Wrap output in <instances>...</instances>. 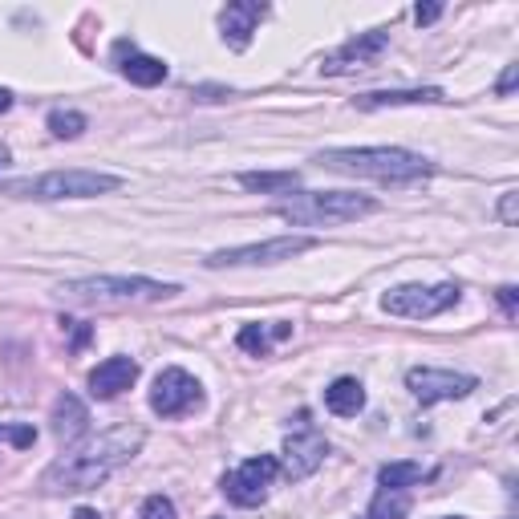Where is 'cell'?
<instances>
[{
	"label": "cell",
	"mask_w": 519,
	"mask_h": 519,
	"mask_svg": "<svg viewBox=\"0 0 519 519\" xmlns=\"http://www.w3.org/2000/svg\"><path fill=\"white\" fill-rule=\"evenodd\" d=\"M146 442V430L142 426H114L98 438H86L82 447L65 451L45 475H41V487L49 495H78V491H94L102 487L118 467H126Z\"/></svg>",
	"instance_id": "6da1fadb"
},
{
	"label": "cell",
	"mask_w": 519,
	"mask_h": 519,
	"mask_svg": "<svg viewBox=\"0 0 519 519\" xmlns=\"http://www.w3.org/2000/svg\"><path fill=\"white\" fill-rule=\"evenodd\" d=\"M317 163L325 171L378 179V183H410V179H426L434 171L430 159L402 151V146H337V151H321Z\"/></svg>",
	"instance_id": "7a4b0ae2"
},
{
	"label": "cell",
	"mask_w": 519,
	"mask_h": 519,
	"mask_svg": "<svg viewBox=\"0 0 519 519\" xmlns=\"http://www.w3.org/2000/svg\"><path fill=\"white\" fill-rule=\"evenodd\" d=\"M183 288L151 276H86V280H65L57 288L61 301L69 305H90V309H130V305H159L171 301Z\"/></svg>",
	"instance_id": "3957f363"
},
{
	"label": "cell",
	"mask_w": 519,
	"mask_h": 519,
	"mask_svg": "<svg viewBox=\"0 0 519 519\" xmlns=\"http://www.w3.org/2000/svg\"><path fill=\"white\" fill-rule=\"evenodd\" d=\"M369 211H378V203L353 191H301L276 203V215L288 219L292 228H341Z\"/></svg>",
	"instance_id": "277c9868"
},
{
	"label": "cell",
	"mask_w": 519,
	"mask_h": 519,
	"mask_svg": "<svg viewBox=\"0 0 519 519\" xmlns=\"http://www.w3.org/2000/svg\"><path fill=\"white\" fill-rule=\"evenodd\" d=\"M118 187H122V179L106 175V171H49V175H33V179L0 183V195H13V199H94V195H110Z\"/></svg>",
	"instance_id": "5b68a950"
},
{
	"label": "cell",
	"mask_w": 519,
	"mask_h": 519,
	"mask_svg": "<svg viewBox=\"0 0 519 519\" xmlns=\"http://www.w3.org/2000/svg\"><path fill=\"white\" fill-rule=\"evenodd\" d=\"M459 284H398L382 296V309L390 317H410V321H426L447 313L451 305H459Z\"/></svg>",
	"instance_id": "8992f818"
},
{
	"label": "cell",
	"mask_w": 519,
	"mask_h": 519,
	"mask_svg": "<svg viewBox=\"0 0 519 519\" xmlns=\"http://www.w3.org/2000/svg\"><path fill=\"white\" fill-rule=\"evenodd\" d=\"M313 236H276L264 244H244V248H219L207 256V268H248V264H284L292 256L313 252Z\"/></svg>",
	"instance_id": "52a82bcc"
},
{
	"label": "cell",
	"mask_w": 519,
	"mask_h": 519,
	"mask_svg": "<svg viewBox=\"0 0 519 519\" xmlns=\"http://www.w3.org/2000/svg\"><path fill=\"white\" fill-rule=\"evenodd\" d=\"M406 390L422 402V406H434V402H455V398H467L479 390V378L471 374H455V369H430V365H418L406 374Z\"/></svg>",
	"instance_id": "ba28073f"
},
{
	"label": "cell",
	"mask_w": 519,
	"mask_h": 519,
	"mask_svg": "<svg viewBox=\"0 0 519 519\" xmlns=\"http://www.w3.org/2000/svg\"><path fill=\"white\" fill-rule=\"evenodd\" d=\"M199 406H203V386L187 374V369L171 365V369H163V374L155 378L151 410H155L159 418H183V414H191V410H199Z\"/></svg>",
	"instance_id": "9c48e42d"
},
{
	"label": "cell",
	"mask_w": 519,
	"mask_h": 519,
	"mask_svg": "<svg viewBox=\"0 0 519 519\" xmlns=\"http://www.w3.org/2000/svg\"><path fill=\"white\" fill-rule=\"evenodd\" d=\"M276 471H280V463H276L272 455L248 459V463H240V467L224 479V491H228L232 503H240V507H256V503L268 499V487H272Z\"/></svg>",
	"instance_id": "30bf717a"
},
{
	"label": "cell",
	"mask_w": 519,
	"mask_h": 519,
	"mask_svg": "<svg viewBox=\"0 0 519 519\" xmlns=\"http://www.w3.org/2000/svg\"><path fill=\"white\" fill-rule=\"evenodd\" d=\"M390 45V33L386 29H369V33H357L353 41H345L337 53H329L321 61V73H357V69H369Z\"/></svg>",
	"instance_id": "8fae6325"
},
{
	"label": "cell",
	"mask_w": 519,
	"mask_h": 519,
	"mask_svg": "<svg viewBox=\"0 0 519 519\" xmlns=\"http://www.w3.org/2000/svg\"><path fill=\"white\" fill-rule=\"evenodd\" d=\"M280 455H284V459H280L284 475H288L292 483H301V479H309V475L325 463L329 442H325V434H317V430H301V434L284 438V451H280Z\"/></svg>",
	"instance_id": "7c38bea8"
},
{
	"label": "cell",
	"mask_w": 519,
	"mask_h": 519,
	"mask_svg": "<svg viewBox=\"0 0 519 519\" xmlns=\"http://www.w3.org/2000/svg\"><path fill=\"white\" fill-rule=\"evenodd\" d=\"M268 17V5H256V0H232L228 9H219V29H224V41L240 53L252 45L256 25Z\"/></svg>",
	"instance_id": "4fadbf2b"
},
{
	"label": "cell",
	"mask_w": 519,
	"mask_h": 519,
	"mask_svg": "<svg viewBox=\"0 0 519 519\" xmlns=\"http://www.w3.org/2000/svg\"><path fill=\"white\" fill-rule=\"evenodd\" d=\"M138 382V361L134 357H106L98 369H90V394L98 402H110L118 394H126Z\"/></svg>",
	"instance_id": "5bb4252c"
},
{
	"label": "cell",
	"mask_w": 519,
	"mask_h": 519,
	"mask_svg": "<svg viewBox=\"0 0 519 519\" xmlns=\"http://www.w3.org/2000/svg\"><path fill=\"white\" fill-rule=\"evenodd\" d=\"M49 426H53V438L61 442V447H73V442L90 430V410L82 406V398L61 394L49 410Z\"/></svg>",
	"instance_id": "9a60e30c"
},
{
	"label": "cell",
	"mask_w": 519,
	"mask_h": 519,
	"mask_svg": "<svg viewBox=\"0 0 519 519\" xmlns=\"http://www.w3.org/2000/svg\"><path fill=\"white\" fill-rule=\"evenodd\" d=\"M447 102V94L434 90V86H422V90H374V94H361L353 98L357 110H390V106H438Z\"/></svg>",
	"instance_id": "2e32d148"
},
{
	"label": "cell",
	"mask_w": 519,
	"mask_h": 519,
	"mask_svg": "<svg viewBox=\"0 0 519 519\" xmlns=\"http://www.w3.org/2000/svg\"><path fill=\"white\" fill-rule=\"evenodd\" d=\"M288 337H292V325H288V321H276V325H244L240 337H236V345H240L244 353H252V357H268L272 345H276V341H288Z\"/></svg>",
	"instance_id": "e0dca14e"
},
{
	"label": "cell",
	"mask_w": 519,
	"mask_h": 519,
	"mask_svg": "<svg viewBox=\"0 0 519 519\" xmlns=\"http://www.w3.org/2000/svg\"><path fill=\"white\" fill-rule=\"evenodd\" d=\"M122 78L151 90V86H159L167 78V65L159 57H151V53H134L130 49V57H122Z\"/></svg>",
	"instance_id": "ac0fdd59"
},
{
	"label": "cell",
	"mask_w": 519,
	"mask_h": 519,
	"mask_svg": "<svg viewBox=\"0 0 519 519\" xmlns=\"http://www.w3.org/2000/svg\"><path fill=\"white\" fill-rule=\"evenodd\" d=\"M325 406H329L337 418H353V414H361V406H365V390H361V382H357V378H337V382L325 390Z\"/></svg>",
	"instance_id": "d6986e66"
},
{
	"label": "cell",
	"mask_w": 519,
	"mask_h": 519,
	"mask_svg": "<svg viewBox=\"0 0 519 519\" xmlns=\"http://www.w3.org/2000/svg\"><path fill=\"white\" fill-rule=\"evenodd\" d=\"M426 479V467L422 463H386L382 471H378V483L386 487V491H406V487H414V483H422Z\"/></svg>",
	"instance_id": "ffe728a7"
},
{
	"label": "cell",
	"mask_w": 519,
	"mask_h": 519,
	"mask_svg": "<svg viewBox=\"0 0 519 519\" xmlns=\"http://www.w3.org/2000/svg\"><path fill=\"white\" fill-rule=\"evenodd\" d=\"M410 515V495L406 491H378L374 495V503H369V511H365V519H406Z\"/></svg>",
	"instance_id": "44dd1931"
},
{
	"label": "cell",
	"mask_w": 519,
	"mask_h": 519,
	"mask_svg": "<svg viewBox=\"0 0 519 519\" xmlns=\"http://www.w3.org/2000/svg\"><path fill=\"white\" fill-rule=\"evenodd\" d=\"M240 187H248V191H292L296 171H244Z\"/></svg>",
	"instance_id": "7402d4cb"
},
{
	"label": "cell",
	"mask_w": 519,
	"mask_h": 519,
	"mask_svg": "<svg viewBox=\"0 0 519 519\" xmlns=\"http://www.w3.org/2000/svg\"><path fill=\"white\" fill-rule=\"evenodd\" d=\"M49 130L57 138H78L86 130V114H78V110H53L49 114Z\"/></svg>",
	"instance_id": "603a6c76"
},
{
	"label": "cell",
	"mask_w": 519,
	"mask_h": 519,
	"mask_svg": "<svg viewBox=\"0 0 519 519\" xmlns=\"http://www.w3.org/2000/svg\"><path fill=\"white\" fill-rule=\"evenodd\" d=\"M0 442H13L17 451H29L37 442V430L33 426H5V422H0Z\"/></svg>",
	"instance_id": "cb8c5ba5"
},
{
	"label": "cell",
	"mask_w": 519,
	"mask_h": 519,
	"mask_svg": "<svg viewBox=\"0 0 519 519\" xmlns=\"http://www.w3.org/2000/svg\"><path fill=\"white\" fill-rule=\"evenodd\" d=\"M138 519H179V515H175V503H171L167 495H151V499L142 503V515H138Z\"/></svg>",
	"instance_id": "d4e9b609"
},
{
	"label": "cell",
	"mask_w": 519,
	"mask_h": 519,
	"mask_svg": "<svg viewBox=\"0 0 519 519\" xmlns=\"http://www.w3.org/2000/svg\"><path fill=\"white\" fill-rule=\"evenodd\" d=\"M499 219H503L507 228L519 224V191H503V199H499Z\"/></svg>",
	"instance_id": "484cf974"
},
{
	"label": "cell",
	"mask_w": 519,
	"mask_h": 519,
	"mask_svg": "<svg viewBox=\"0 0 519 519\" xmlns=\"http://www.w3.org/2000/svg\"><path fill=\"white\" fill-rule=\"evenodd\" d=\"M499 305H503L507 317L519 313V288H515V284H503V288H499Z\"/></svg>",
	"instance_id": "4316f807"
},
{
	"label": "cell",
	"mask_w": 519,
	"mask_h": 519,
	"mask_svg": "<svg viewBox=\"0 0 519 519\" xmlns=\"http://www.w3.org/2000/svg\"><path fill=\"white\" fill-rule=\"evenodd\" d=\"M61 329H69V333H73V349H82V345L90 341V329H86L82 321H61Z\"/></svg>",
	"instance_id": "83f0119b"
},
{
	"label": "cell",
	"mask_w": 519,
	"mask_h": 519,
	"mask_svg": "<svg viewBox=\"0 0 519 519\" xmlns=\"http://www.w3.org/2000/svg\"><path fill=\"white\" fill-rule=\"evenodd\" d=\"M515 82H519V65H507L503 78H499V98H507V94L515 90Z\"/></svg>",
	"instance_id": "f1b7e54d"
},
{
	"label": "cell",
	"mask_w": 519,
	"mask_h": 519,
	"mask_svg": "<svg viewBox=\"0 0 519 519\" xmlns=\"http://www.w3.org/2000/svg\"><path fill=\"white\" fill-rule=\"evenodd\" d=\"M438 17H442V5H418V9H414V21H418V25H434Z\"/></svg>",
	"instance_id": "f546056e"
},
{
	"label": "cell",
	"mask_w": 519,
	"mask_h": 519,
	"mask_svg": "<svg viewBox=\"0 0 519 519\" xmlns=\"http://www.w3.org/2000/svg\"><path fill=\"white\" fill-rule=\"evenodd\" d=\"M73 519H102L94 507H78V511H73Z\"/></svg>",
	"instance_id": "4dcf8cb0"
},
{
	"label": "cell",
	"mask_w": 519,
	"mask_h": 519,
	"mask_svg": "<svg viewBox=\"0 0 519 519\" xmlns=\"http://www.w3.org/2000/svg\"><path fill=\"white\" fill-rule=\"evenodd\" d=\"M5 110H13V94H9V90H0V114H5Z\"/></svg>",
	"instance_id": "1f68e13d"
},
{
	"label": "cell",
	"mask_w": 519,
	"mask_h": 519,
	"mask_svg": "<svg viewBox=\"0 0 519 519\" xmlns=\"http://www.w3.org/2000/svg\"><path fill=\"white\" fill-rule=\"evenodd\" d=\"M13 163V155H9V146H0V171H5Z\"/></svg>",
	"instance_id": "d6a6232c"
},
{
	"label": "cell",
	"mask_w": 519,
	"mask_h": 519,
	"mask_svg": "<svg viewBox=\"0 0 519 519\" xmlns=\"http://www.w3.org/2000/svg\"><path fill=\"white\" fill-rule=\"evenodd\" d=\"M211 519H224V515H211Z\"/></svg>",
	"instance_id": "836d02e7"
},
{
	"label": "cell",
	"mask_w": 519,
	"mask_h": 519,
	"mask_svg": "<svg viewBox=\"0 0 519 519\" xmlns=\"http://www.w3.org/2000/svg\"><path fill=\"white\" fill-rule=\"evenodd\" d=\"M451 519H463V515H451Z\"/></svg>",
	"instance_id": "e575fe53"
},
{
	"label": "cell",
	"mask_w": 519,
	"mask_h": 519,
	"mask_svg": "<svg viewBox=\"0 0 519 519\" xmlns=\"http://www.w3.org/2000/svg\"><path fill=\"white\" fill-rule=\"evenodd\" d=\"M361 519H365V515H361Z\"/></svg>",
	"instance_id": "d590c367"
}]
</instances>
